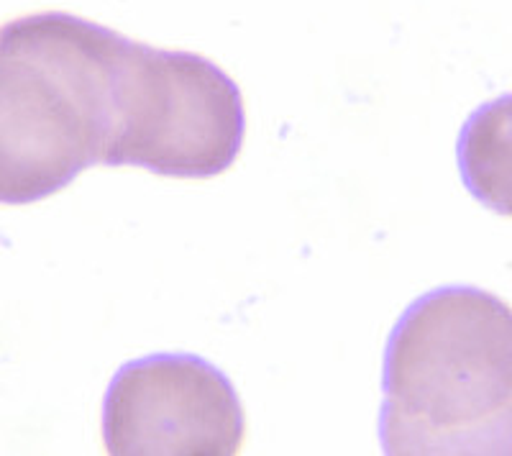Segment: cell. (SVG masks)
Instances as JSON below:
<instances>
[{"label": "cell", "mask_w": 512, "mask_h": 456, "mask_svg": "<svg viewBox=\"0 0 512 456\" xmlns=\"http://www.w3.org/2000/svg\"><path fill=\"white\" fill-rule=\"evenodd\" d=\"M126 47L59 11L0 26V205L49 198L105 162Z\"/></svg>", "instance_id": "6da1fadb"}, {"label": "cell", "mask_w": 512, "mask_h": 456, "mask_svg": "<svg viewBox=\"0 0 512 456\" xmlns=\"http://www.w3.org/2000/svg\"><path fill=\"white\" fill-rule=\"evenodd\" d=\"M387 454H510L512 318L495 295L443 287L397 323L384 369Z\"/></svg>", "instance_id": "7a4b0ae2"}, {"label": "cell", "mask_w": 512, "mask_h": 456, "mask_svg": "<svg viewBox=\"0 0 512 456\" xmlns=\"http://www.w3.org/2000/svg\"><path fill=\"white\" fill-rule=\"evenodd\" d=\"M244 98L210 59L128 39L105 167L164 177H216L244 141Z\"/></svg>", "instance_id": "3957f363"}, {"label": "cell", "mask_w": 512, "mask_h": 456, "mask_svg": "<svg viewBox=\"0 0 512 456\" xmlns=\"http://www.w3.org/2000/svg\"><path fill=\"white\" fill-rule=\"evenodd\" d=\"M244 431L239 395L200 357L128 362L105 395L103 439L116 456H231Z\"/></svg>", "instance_id": "277c9868"}]
</instances>
